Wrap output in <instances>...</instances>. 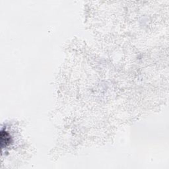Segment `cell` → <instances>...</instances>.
Here are the masks:
<instances>
[{
  "label": "cell",
  "instance_id": "cell-1",
  "mask_svg": "<svg viewBox=\"0 0 169 169\" xmlns=\"http://www.w3.org/2000/svg\"><path fill=\"white\" fill-rule=\"evenodd\" d=\"M11 138L7 132H3L2 131L1 133V143H2V148L5 145V147H7L10 143Z\"/></svg>",
  "mask_w": 169,
  "mask_h": 169
}]
</instances>
